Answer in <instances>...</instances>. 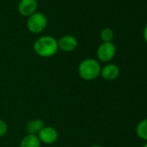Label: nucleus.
<instances>
[{"label": "nucleus", "mask_w": 147, "mask_h": 147, "mask_svg": "<svg viewBox=\"0 0 147 147\" xmlns=\"http://www.w3.org/2000/svg\"><path fill=\"white\" fill-rule=\"evenodd\" d=\"M136 131H137L138 136L140 138L147 141V119L141 120L138 124L137 128H136Z\"/></svg>", "instance_id": "9b49d317"}, {"label": "nucleus", "mask_w": 147, "mask_h": 147, "mask_svg": "<svg viewBox=\"0 0 147 147\" xmlns=\"http://www.w3.org/2000/svg\"><path fill=\"white\" fill-rule=\"evenodd\" d=\"M119 75V69L115 64H107L103 68H101L100 76L107 81L115 80Z\"/></svg>", "instance_id": "6e6552de"}, {"label": "nucleus", "mask_w": 147, "mask_h": 147, "mask_svg": "<svg viewBox=\"0 0 147 147\" xmlns=\"http://www.w3.org/2000/svg\"><path fill=\"white\" fill-rule=\"evenodd\" d=\"M20 147H41V141L37 135L28 134L22 139Z\"/></svg>", "instance_id": "9d476101"}, {"label": "nucleus", "mask_w": 147, "mask_h": 147, "mask_svg": "<svg viewBox=\"0 0 147 147\" xmlns=\"http://www.w3.org/2000/svg\"><path fill=\"white\" fill-rule=\"evenodd\" d=\"M38 8L37 0H20L18 10L20 15L29 18L36 12Z\"/></svg>", "instance_id": "39448f33"}, {"label": "nucleus", "mask_w": 147, "mask_h": 147, "mask_svg": "<svg viewBox=\"0 0 147 147\" xmlns=\"http://www.w3.org/2000/svg\"><path fill=\"white\" fill-rule=\"evenodd\" d=\"M8 130V125L5 121L0 119V137L4 136Z\"/></svg>", "instance_id": "ddd939ff"}, {"label": "nucleus", "mask_w": 147, "mask_h": 147, "mask_svg": "<svg viewBox=\"0 0 147 147\" xmlns=\"http://www.w3.org/2000/svg\"><path fill=\"white\" fill-rule=\"evenodd\" d=\"M101 67L100 63L92 58L83 60L78 67V73L80 76L86 81L95 80L100 75Z\"/></svg>", "instance_id": "f03ea898"}, {"label": "nucleus", "mask_w": 147, "mask_h": 147, "mask_svg": "<svg viewBox=\"0 0 147 147\" xmlns=\"http://www.w3.org/2000/svg\"><path fill=\"white\" fill-rule=\"evenodd\" d=\"M144 37L145 42H147V26L144 28Z\"/></svg>", "instance_id": "4468645a"}, {"label": "nucleus", "mask_w": 147, "mask_h": 147, "mask_svg": "<svg viewBox=\"0 0 147 147\" xmlns=\"http://www.w3.org/2000/svg\"><path fill=\"white\" fill-rule=\"evenodd\" d=\"M114 33L113 30L110 28H106L103 29L100 32V38L103 41V42H112L113 38Z\"/></svg>", "instance_id": "f8f14e48"}, {"label": "nucleus", "mask_w": 147, "mask_h": 147, "mask_svg": "<svg viewBox=\"0 0 147 147\" xmlns=\"http://www.w3.org/2000/svg\"><path fill=\"white\" fill-rule=\"evenodd\" d=\"M91 147H102V146H100V145H97V144H94V145H92Z\"/></svg>", "instance_id": "2eb2a0df"}, {"label": "nucleus", "mask_w": 147, "mask_h": 147, "mask_svg": "<svg viewBox=\"0 0 147 147\" xmlns=\"http://www.w3.org/2000/svg\"><path fill=\"white\" fill-rule=\"evenodd\" d=\"M58 49H61L64 52H72L76 50L78 46V41L77 39L70 35L64 36L61 37L58 41Z\"/></svg>", "instance_id": "423d86ee"}, {"label": "nucleus", "mask_w": 147, "mask_h": 147, "mask_svg": "<svg viewBox=\"0 0 147 147\" xmlns=\"http://www.w3.org/2000/svg\"><path fill=\"white\" fill-rule=\"evenodd\" d=\"M143 147H147V143H146V144H144L143 145Z\"/></svg>", "instance_id": "dca6fc26"}, {"label": "nucleus", "mask_w": 147, "mask_h": 147, "mask_svg": "<svg viewBox=\"0 0 147 147\" xmlns=\"http://www.w3.org/2000/svg\"><path fill=\"white\" fill-rule=\"evenodd\" d=\"M35 52L42 57H50L58 51L57 40L51 36H43L36 40L33 45Z\"/></svg>", "instance_id": "f257e3e1"}, {"label": "nucleus", "mask_w": 147, "mask_h": 147, "mask_svg": "<svg viewBox=\"0 0 147 147\" xmlns=\"http://www.w3.org/2000/svg\"><path fill=\"white\" fill-rule=\"evenodd\" d=\"M38 138L44 144H53L58 138V131L52 126H44L38 133Z\"/></svg>", "instance_id": "0eeeda50"}, {"label": "nucleus", "mask_w": 147, "mask_h": 147, "mask_svg": "<svg viewBox=\"0 0 147 147\" xmlns=\"http://www.w3.org/2000/svg\"><path fill=\"white\" fill-rule=\"evenodd\" d=\"M47 24V17L41 12L36 11L27 19V28L33 34H39L42 32L46 29Z\"/></svg>", "instance_id": "7ed1b4c3"}, {"label": "nucleus", "mask_w": 147, "mask_h": 147, "mask_svg": "<svg viewBox=\"0 0 147 147\" xmlns=\"http://www.w3.org/2000/svg\"><path fill=\"white\" fill-rule=\"evenodd\" d=\"M115 54L116 48L112 42L101 43L97 49V56L103 62L110 61L115 56Z\"/></svg>", "instance_id": "20e7f679"}, {"label": "nucleus", "mask_w": 147, "mask_h": 147, "mask_svg": "<svg viewBox=\"0 0 147 147\" xmlns=\"http://www.w3.org/2000/svg\"><path fill=\"white\" fill-rule=\"evenodd\" d=\"M44 126V122L42 119H33L28 122L26 125V130L29 134L36 135Z\"/></svg>", "instance_id": "1a4fd4ad"}]
</instances>
